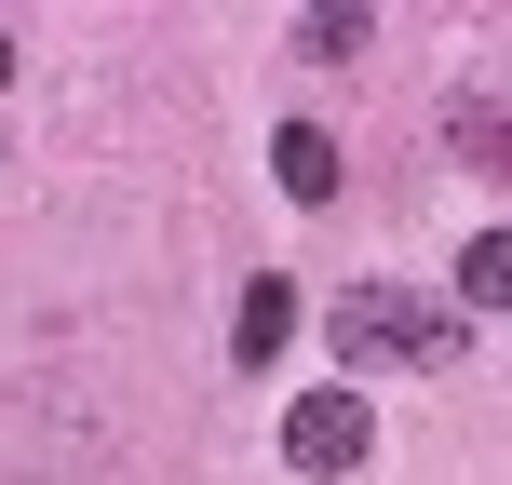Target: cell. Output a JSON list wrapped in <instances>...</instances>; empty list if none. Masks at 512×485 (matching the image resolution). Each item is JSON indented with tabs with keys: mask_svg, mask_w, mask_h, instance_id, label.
I'll list each match as a JSON object with an SVG mask.
<instances>
[{
	"mask_svg": "<svg viewBox=\"0 0 512 485\" xmlns=\"http://www.w3.org/2000/svg\"><path fill=\"white\" fill-rule=\"evenodd\" d=\"M324 337L351 364H405V378H432V364H459V310L445 297H405V283H351V297H324Z\"/></svg>",
	"mask_w": 512,
	"mask_h": 485,
	"instance_id": "1",
	"label": "cell"
},
{
	"mask_svg": "<svg viewBox=\"0 0 512 485\" xmlns=\"http://www.w3.org/2000/svg\"><path fill=\"white\" fill-rule=\"evenodd\" d=\"M378 459V405H364L351 378H324V391H297V405H283V472H364Z\"/></svg>",
	"mask_w": 512,
	"mask_h": 485,
	"instance_id": "2",
	"label": "cell"
},
{
	"mask_svg": "<svg viewBox=\"0 0 512 485\" xmlns=\"http://www.w3.org/2000/svg\"><path fill=\"white\" fill-rule=\"evenodd\" d=\"M283 337H297V283H243V310H230V364H243V378H270Z\"/></svg>",
	"mask_w": 512,
	"mask_h": 485,
	"instance_id": "3",
	"label": "cell"
},
{
	"mask_svg": "<svg viewBox=\"0 0 512 485\" xmlns=\"http://www.w3.org/2000/svg\"><path fill=\"white\" fill-rule=\"evenodd\" d=\"M270 176L297 189V203H337V135H324V122H283V135H270Z\"/></svg>",
	"mask_w": 512,
	"mask_h": 485,
	"instance_id": "4",
	"label": "cell"
},
{
	"mask_svg": "<svg viewBox=\"0 0 512 485\" xmlns=\"http://www.w3.org/2000/svg\"><path fill=\"white\" fill-rule=\"evenodd\" d=\"M499 297H512V243H499V230H472V243H459V297H445V310L472 324V310H499Z\"/></svg>",
	"mask_w": 512,
	"mask_h": 485,
	"instance_id": "5",
	"label": "cell"
},
{
	"mask_svg": "<svg viewBox=\"0 0 512 485\" xmlns=\"http://www.w3.org/2000/svg\"><path fill=\"white\" fill-rule=\"evenodd\" d=\"M297 54H324V68H337V54H364V14H310V27H297Z\"/></svg>",
	"mask_w": 512,
	"mask_h": 485,
	"instance_id": "6",
	"label": "cell"
},
{
	"mask_svg": "<svg viewBox=\"0 0 512 485\" xmlns=\"http://www.w3.org/2000/svg\"><path fill=\"white\" fill-rule=\"evenodd\" d=\"M0 81H14V27H0Z\"/></svg>",
	"mask_w": 512,
	"mask_h": 485,
	"instance_id": "7",
	"label": "cell"
}]
</instances>
